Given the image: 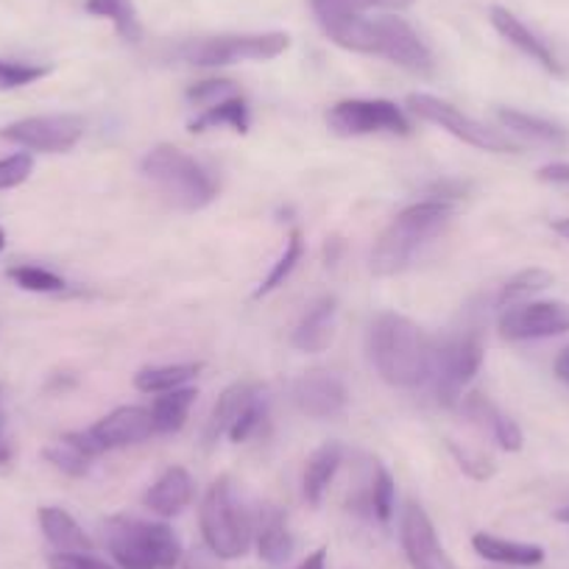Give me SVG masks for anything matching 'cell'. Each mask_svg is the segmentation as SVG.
<instances>
[{
	"instance_id": "cell-1",
	"label": "cell",
	"mask_w": 569,
	"mask_h": 569,
	"mask_svg": "<svg viewBox=\"0 0 569 569\" xmlns=\"http://www.w3.org/2000/svg\"><path fill=\"white\" fill-rule=\"evenodd\" d=\"M321 29H325V34L336 46L347 48V51L388 59L397 68L419 76H427L433 70L430 48L416 34L413 26L408 20L397 18V14H380V18L358 14V18L332 20V23L321 26Z\"/></svg>"
},
{
	"instance_id": "cell-2",
	"label": "cell",
	"mask_w": 569,
	"mask_h": 569,
	"mask_svg": "<svg viewBox=\"0 0 569 569\" xmlns=\"http://www.w3.org/2000/svg\"><path fill=\"white\" fill-rule=\"evenodd\" d=\"M436 338L399 313H380L371 321L369 355L377 375L393 388H419L433 375Z\"/></svg>"
},
{
	"instance_id": "cell-3",
	"label": "cell",
	"mask_w": 569,
	"mask_h": 569,
	"mask_svg": "<svg viewBox=\"0 0 569 569\" xmlns=\"http://www.w3.org/2000/svg\"><path fill=\"white\" fill-rule=\"evenodd\" d=\"M452 204L445 199H427L405 207L386 232L377 238L375 251H371V271L375 277H393L405 271L413 260L416 251L430 238L441 232L450 223Z\"/></svg>"
},
{
	"instance_id": "cell-4",
	"label": "cell",
	"mask_w": 569,
	"mask_h": 569,
	"mask_svg": "<svg viewBox=\"0 0 569 569\" xmlns=\"http://www.w3.org/2000/svg\"><path fill=\"white\" fill-rule=\"evenodd\" d=\"M140 171L173 207L184 212L204 210L218 196L216 177L196 157L168 142H160L142 157Z\"/></svg>"
},
{
	"instance_id": "cell-5",
	"label": "cell",
	"mask_w": 569,
	"mask_h": 569,
	"mask_svg": "<svg viewBox=\"0 0 569 569\" xmlns=\"http://www.w3.org/2000/svg\"><path fill=\"white\" fill-rule=\"evenodd\" d=\"M199 525L207 550L218 561L243 558L254 545V517L227 475L207 489L199 508Z\"/></svg>"
},
{
	"instance_id": "cell-6",
	"label": "cell",
	"mask_w": 569,
	"mask_h": 569,
	"mask_svg": "<svg viewBox=\"0 0 569 569\" xmlns=\"http://www.w3.org/2000/svg\"><path fill=\"white\" fill-rule=\"evenodd\" d=\"M103 533L118 569H177L182 561V541L166 522L112 517Z\"/></svg>"
},
{
	"instance_id": "cell-7",
	"label": "cell",
	"mask_w": 569,
	"mask_h": 569,
	"mask_svg": "<svg viewBox=\"0 0 569 569\" xmlns=\"http://www.w3.org/2000/svg\"><path fill=\"white\" fill-rule=\"evenodd\" d=\"M483 358L486 343L478 327H467V330L447 336L445 341H436L430 380H433L441 405L452 408V405L461 402L463 386L475 380V375L483 366Z\"/></svg>"
},
{
	"instance_id": "cell-8",
	"label": "cell",
	"mask_w": 569,
	"mask_h": 569,
	"mask_svg": "<svg viewBox=\"0 0 569 569\" xmlns=\"http://www.w3.org/2000/svg\"><path fill=\"white\" fill-rule=\"evenodd\" d=\"M291 48V37L284 31H266V34H221L188 42L179 57L196 68H227L238 62H268L282 57Z\"/></svg>"
},
{
	"instance_id": "cell-9",
	"label": "cell",
	"mask_w": 569,
	"mask_h": 569,
	"mask_svg": "<svg viewBox=\"0 0 569 569\" xmlns=\"http://www.w3.org/2000/svg\"><path fill=\"white\" fill-rule=\"evenodd\" d=\"M408 109L419 120L441 126V129L450 131L452 137L463 140L467 146H472V149L489 151V154H519V151H522V142L513 140L511 134H506V131L500 129H491V126L463 114L461 109H456L452 103L441 101V98L436 96H427V92H410Z\"/></svg>"
},
{
	"instance_id": "cell-10",
	"label": "cell",
	"mask_w": 569,
	"mask_h": 569,
	"mask_svg": "<svg viewBox=\"0 0 569 569\" xmlns=\"http://www.w3.org/2000/svg\"><path fill=\"white\" fill-rule=\"evenodd\" d=\"M327 126L338 137H366V134H399L408 137L413 131L408 114L388 98H347L330 107Z\"/></svg>"
},
{
	"instance_id": "cell-11",
	"label": "cell",
	"mask_w": 569,
	"mask_h": 569,
	"mask_svg": "<svg viewBox=\"0 0 569 569\" xmlns=\"http://www.w3.org/2000/svg\"><path fill=\"white\" fill-rule=\"evenodd\" d=\"M81 137H84V120L79 114H34L0 129V140L40 154H64Z\"/></svg>"
},
{
	"instance_id": "cell-12",
	"label": "cell",
	"mask_w": 569,
	"mask_h": 569,
	"mask_svg": "<svg viewBox=\"0 0 569 569\" xmlns=\"http://www.w3.org/2000/svg\"><path fill=\"white\" fill-rule=\"evenodd\" d=\"M563 332H569L567 302H519L500 316V336L508 341H539Z\"/></svg>"
},
{
	"instance_id": "cell-13",
	"label": "cell",
	"mask_w": 569,
	"mask_h": 569,
	"mask_svg": "<svg viewBox=\"0 0 569 569\" xmlns=\"http://www.w3.org/2000/svg\"><path fill=\"white\" fill-rule=\"evenodd\" d=\"M399 541H402V552L410 569H458L450 552L441 547L433 519L427 517L419 502L405 506L402 522H399Z\"/></svg>"
},
{
	"instance_id": "cell-14",
	"label": "cell",
	"mask_w": 569,
	"mask_h": 569,
	"mask_svg": "<svg viewBox=\"0 0 569 569\" xmlns=\"http://www.w3.org/2000/svg\"><path fill=\"white\" fill-rule=\"evenodd\" d=\"M291 397L299 413L310 416V419H330L347 408L349 391L341 377L332 371H308L293 382Z\"/></svg>"
},
{
	"instance_id": "cell-15",
	"label": "cell",
	"mask_w": 569,
	"mask_h": 569,
	"mask_svg": "<svg viewBox=\"0 0 569 569\" xmlns=\"http://www.w3.org/2000/svg\"><path fill=\"white\" fill-rule=\"evenodd\" d=\"M92 439L101 445V450H120V447L140 445V441L151 439L154 430V416L151 408H140V405H123V408L112 410L103 416L101 421L90 427Z\"/></svg>"
},
{
	"instance_id": "cell-16",
	"label": "cell",
	"mask_w": 569,
	"mask_h": 569,
	"mask_svg": "<svg viewBox=\"0 0 569 569\" xmlns=\"http://www.w3.org/2000/svg\"><path fill=\"white\" fill-rule=\"evenodd\" d=\"M489 20H491V26H495V31L502 37V40L511 42L517 51H522L525 57L533 59V62L539 64V68H545L550 76H558V79H561L563 64L558 62V57L552 53V48L547 46V42L541 40L539 34H533V31H530L528 26H525L522 20L517 18V14L508 12L506 7H491Z\"/></svg>"
},
{
	"instance_id": "cell-17",
	"label": "cell",
	"mask_w": 569,
	"mask_h": 569,
	"mask_svg": "<svg viewBox=\"0 0 569 569\" xmlns=\"http://www.w3.org/2000/svg\"><path fill=\"white\" fill-rule=\"evenodd\" d=\"M196 483L184 467H171L154 480L146 495H142V506L149 508L151 513L162 519H173L193 502Z\"/></svg>"
},
{
	"instance_id": "cell-18",
	"label": "cell",
	"mask_w": 569,
	"mask_h": 569,
	"mask_svg": "<svg viewBox=\"0 0 569 569\" xmlns=\"http://www.w3.org/2000/svg\"><path fill=\"white\" fill-rule=\"evenodd\" d=\"M458 405H461L463 416H467L472 425L489 430L491 439H495L497 445L502 447V450H506V452L522 450L525 436H522V430H519L517 421H513L511 416L500 413V410H497L495 405H491L489 399L483 397V393H478V391L467 393V397H461V402H458Z\"/></svg>"
},
{
	"instance_id": "cell-19",
	"label": "cell",
	"mask_w": 569,
	"mask_h": 569,
	"mask_svg": "<svg viewBox=\"0 0 569 569\" xmlns=\"http://www.w3.org/2000/svg\"><path fill=\"white\" fill-rule=\"evenodd\" d=\"M254 547L257 556L262 558L271 567H279L291 558L293 552V536L288 528V517L282 513V508L266 506L254 517Z\"/></svg>"
},
{
	"instance_id": "cell-20",
	"label": "cell",
	"mask_w": 569,
	"mask_h": 569,
	"mask_svg": "<svg viewBox=\"0 0 569 569\" xmlns=\"http://www.w3.org/2000/svg\"><path fill=\"white\" fill-rule=\"evenodd\" d=\"M336 313H338V302L336 297H321L319 302H313L308 308V313L302 316V321L293 330V347L299 352H325L327 347L332 343V336H336Z\"/></svg>"
},
{
	"instance_id": "cell-21",
	"label": "cell",
	"mask_w": 569,
	"mask_h": 569,
	"mask_svg": "<svg viewBox=\"0 0 569 569\" xmlns=\"http://www.w3.org/2000/svg\"><path fill=\"white\" fill-rule=\"evenodd\" d=\"M472 550L480 558L491 563H502V567H539L545 561V547L528 545V541H513L502 539L495 533H475L472 536Z\"/></svg>"
},
{
	"instance_id": "cell-22",
	"label": "cell",
	"mask_w": 569,
	"mask_h": 569,
	"mask_svg": "<svg viewBox=\"0 0 569 569\" xmlns=\"http://www.w3.org/2000/svg\"><path fill=\"white\" fill-rule=\"evenodd\" d=\"M257 393H262L260 382L243 380V382H232V386H229L227 391L218 397L216 408H212L210 419H207V427H204L207 445H216L221 436L229 433V427L240 419V413L246 410V405H249Z\"/></svg>"
},
{
	"instance_id": "cell-23",
	"label": "cell",
	"mask_w": 569,
	"mask_h": 569,
	"mask_svg": "<svg viewBox=\"0 0 569 569\" xmlns=\"http://www.w3.org/2000/svg\"><path fill=\"white\" fill-rule=\"evenodd\" d=\"M343 463V447L338 441H327L319 450H313V456L305 461L302 472V495L310 506H321L327 489H330L332 478L338 475Z\"/></svg>"
},
{
	"instance_id": "cell-24",
	"label": "cell",
	"mask_w": 569,
	"mask_h": 569,
	"mask_svg": "<svg viewBox=\"0 0 569 569\" xmlns=\"http://www.w3.org/2000/svg\"><path fill=\"white\" fill-rule=\"evenodd\" d=\"M37 519H40L42 536L57 552H92V547H96L90 536L84 533V528L64 508L46 506L40 508Z\"/></svg>"
},
{
	"instance_id": "cell-25",
	"label": "cell",
	"mask_w": 569,
	"mask_h": 569,
	"mask_svg": "<svg viewBox=\"0 0 569 569\" xmlns=\"http://www.w3.org/2000/svg\"><path fill=\"white\" fill-rule=\"evenodd\" d=\"M497 120H500L508 131H513V134L528 137V140H536V142H545V146H563V142H569L567 129H561V126L552 123V120L539 118V114L502 107L497 109Z\"/></svg>"
},
{
	"instance_id": "cell-26",
	"label": "cell",
	"mask_w": 569,
	"mask_h": 569,
	"mask_svg": "<svg viewBox=\"0 0 569 569\" xmlns=\"http://www.w3.org/2000/svg\"><path fill=\"white\" fill-rule=\"evenodd\" d=\"M221 126H229V129L238 131V134H246V131H249L251 118H249V103H246L243 92H238V96L216 103V107L204 109L199 118L190 120L188 129L193 131V134H201V131L221 129Z\"/></svg>"
},
{
	"instance_id": "cell-27",
	"label": "cell",
	"mask_w": 569,
	"mask_h": 569,
	"mask_svg": "<svg viewBox=\"0 0 569 569\" xmlns=\"http://www.w3.org/2000/svg\"><path fill=\"white\" fill-rule=\"evenodd\" d=\"M196 397H199L196 388H177V391L160 393V397L154 399V405H151L157 433H179V430L188 425V416Z\"/></svg>"
},
{
	"instance_id": "cell-28",
	"label": "cell",
	"mask_w": 569,
	"mask_h": 569,
	"mask_svg": "<svg viewBox=\"0 0 569 569\" xmlns=\"http://www.w3.org/2000/svg\"><path fill=\"white\" fill-rule=\"evenodd\" d=\"M204 363H171V366H146L134 375V388L142 393L177 391L184 382L199 377Z\"/></svg>"
},
{
	"instance_id": "cell-29",
	"label": "cell",
	"mask_w": 569,
	"mask_h": 569,
	"mask_svg": "<svg viewBox=\"0 0 569 569\" xmlns=\"http://www.w3.org/2000/svg\"><path fill=\"white\" fill-rule=\"evenodd\" d=\"M84 9L92 18L109 20L123 42L142 40V23L134 9V0H87Z\"/></svg>"
},
{
	"instance_id": "cell-30",
	"label": "cell",
	"mask_w": 569,
	"mask_h": 569,
	"mask_svg": "<svg viewBox=\"0 0 569 569\" xmlns=\"http://www.w3.org/2000/svg\"><path fill=\"white\" fill-rule=\"evenodd\" d=\"M413 0H310L319 26L332 23V20L358 18V14L371 12V9H408Z\"/></svg>"
},
{
	"instance_id": "cell-31",
	"label": "cell",
	"mask_w": 569,
	"mask_h": 569,
	"mask_svg": "<svg viewBox=\"0 0 569 569\" xmlns=\"http://www.w3.org/2000/svg\"><path fill=\"white\" fill-rule=\"evenodd\" d=\"M556 282V273L547 271V268H525V271L513 273L506 284H502L500 297H497V308H511V305L528 302L536 293L547 291L550 284Z\"/></svg>"
},
{
	"instance_id": "cell-32",
	"label": "cell",
	"mask_w": 569,
	"mask_h": 569,
	"mask_svg": "<svg viewBox=\"0 0 569 569\" xmlns=\"http://www.w3.org/2000/svg\"><path fill=\"white\" fill-rule=\"evenodd\" d=\"M369 506H371V517H375L380 525H388L393 519L397 486H393L391 472L377 461L369 472Z\"/></svg>"
},
{
	"instance_id": "cell-33",
	"label": "cell",
	"mask_w": 569,
	"mask_h": 569,
	"mask_svg": "<svg viewBox=\"0 0 569 569\" xmlns=\"http://www.w3.org/2000/svg\"><path fill=\"white\" fill-rule=\"evenodd\" d=\"M302 257H305V238H302V232H299V229H293V232L288 234V243H284V251H282V254H279V260L273 262L271 273H268V277L260 282V288H257L254 297L262 299V297H268V293H271V291H277L279 284H284V279L291 277L293 268H297L299 262H302Z\"/></svg>"
},
{
	"instance_id": "cell-34",
	"label": "cell",
	"mask_w": 569,
	"mask_h": 569,
	"mask_svg": "<svg viewBox=\"0 0 569 569\" xmlns=\"http://www.w3.org/2000/svg\"><path fill=\"white\" fill-rule=\"evenodd\" d=\"M7 277L12 279L18 288H23V291H31V293H59L68 288L59 273L48 271V268H40V266H12L7 271Z\"/></svg>"
},
{
	"instance_id": "cell-35",
	"label": "cell",
	"mask_w": 569,
	"mask_h": 569,
	"mask_svg": "<svg viewBox=\"0 0 569 569\" xmlns=\"http://www.w3.org/2000/svg\"><path fill=\"white\" fill-rule=\"evenodd\" d=\"M48 73H51V64L0 57V90H20V87L37 84V81L46 79Z\"/></svg>"
},
{
	"instance_id": "cell-36",
	"label": "cell",
	"mask_w": 569,
	"mask_h": 569,
	"mask_svg": "<svg viewBox=\"0 0 569 569\" xmlns=\"http://www.w3.org/2000/svg\"><path fill=\"white\" fill-rule=\"evenodd\" d=\"M42 456H46V461L51 463L53 469L70 475V478H84V475L90 472V458L81 456L79 450H73V447L62 439H59L53 447H48Z\"/></svg>"
},
{
	"instance_id": "cell-37",
	"label": "cell",
	"mask_w": 569,
	"mask_h": 569,
	"mask_svg": "<svg viewBox=\"0 0 569 569\" xmlns=\"http://www.w3.org/2000/svg\"><path fill=\"white\" fill-rule=\"evenodd\" d=\"M238 84L229 79H207V81H196L193 87L188 90V101L193 103V107H201V109H210L216 107V103L227 101V98L238 96Z\"/></svg>"
},
{
	"instance_id": "cell-38",
	"label": "cell",
	"mask_w": 569,
	"mask_h": 569,
	"mask_svg": "<svg viewBox=\"0 0 569 569\" xmlns=\"http://www.w3.org/2000/svg\"><path fill=\"white\" fill-rule=\"evenodd\" d=\"M266 413H268L266 399H262V393H257V397L246 405V410L240 413V419L229 427L227 436L234 441V445H243V441H249L251 436L260 430L262 421H266Z\"/></svg>"
},
{
	"instance_id": "cell-39",
	"label": "cell",
	"mask_w": 569,
	"mask_h": 569,
	"mask_svg": "<svg viewBox=\"0 0 569 569\" xmlns=\"http://www.w3.org/2000/svg\"><path fill=\"white\" fill-rule=\"evenodd\" d=\"M31 171H34V157L26 154V151L0 160V190H12L23 184L31 177Z\"/></svg>"
},
{
	"instance_id": "cell-40",
	"label": "cell",
	"mask_w": 569,
	"mask_h": 569,
	"mask_svg": "<svg viewBox=\"0 0 569 569\" xmlns=\"http://www.w3.org/2000/svg\"><path fill=\"white\" fill-rule=\"evenodd\" d=\"M450 452L456 456L461 472L469 475L472 480H489L491 475L497 472V467H495V461H491V458L478 456V452H472V450H461V447L452 445V441H450Z\"/></svg>"
},
{
	"instance_id": "cell-41",
	"label": "cell",
	"mask_w": 569,
	"mask_h": 569,
	"mask_svg": "<svg viewBox=\"0 0 569 569\" xmlns=\"http://www.w3.org/2000/svg\"><path fill=\"white\" fill-rule=\"evenodd\" d=\"M48 567L51 569H118L112 563L101 561L92 552H53L48 558Z\"/></svg>"
},
{
	"instance_id": "cell-42",
	"label": "cell",
	"mask_w": 569,
	"mask_h": 569,
	"mask_svg": "<svg viewBox=\"0 0 569 569\" xmlns=\"http://www.w3.org/2000/svg\"><path fill=\"white\" fill-rule=\"evenodd\" d=\"M541 182H552V184H567L569 188V166L567 162H552V166H545L539 171Z\"/></svg>"
},
{
	"instance_id": "cell-43",
	"label": "cell",
	"mask_w": 569,
	"mask_h": 569,
	"mask_svg": "<svg viewBox=\"0 0 569 569\" xmlns=\"http://www.w3.org/2000/svg\"><path fill=\"white\" fill-rule=\"evenodd\" d=\"M327 567V547H319V550L310 552L305 561L297 563V569H325Z\"/></svg>"
},
{
	"instance_id": "cell-44",
	"label": "cell",
	"mask_w": 569,
	"mask_h": 569,
	"mask_svg": "<svg viewBox=\"0 0 569 569\" xmlns=\"http://www.w3.org/2000/svg\"><path fill=\"white\" fill-rule=\"evenodd\" d=\"M12 461V445L7 439V419L0 413V467H7Z\"/></svg>"
},
{
	"instance_id": "cell-45",
	"label": "cell",
	"mask_w": 569,
	"mask_h": 569,
	"mask_svg": "<svg viewBox=\"0 0 569 569\" xmlns=\"http://www.w3.org/2000/svg\"><path fill=\"white\" fill-rule=\"evenodd\" d=\"M552 369H556V377H558V380H561L563 386H569V347H567V349H561V352H558L556 366H552Z\"/></svg>"
},
{
	"instance_id": "cell-46",
	"label": "cell",
	"mask_w": 569,
	"mask_h": 569,
	"mask_svg": "<svg viewBox=\"0 0 569 569\" xmlns=\"http://www.w3.org/2000/svg\"><path fill=\"white\" fill-rule=\"evenodd\" d=\"M184 569H210V563H207V558L201 552H190L188 561H184Z\"/></svg>"
},
{
	"instance_id": "cell-47",
	"label": "cell",
	"mask_w": 569,
	"mask_h": 569,
	"mask_svg": "<svg viewBox=\"0 0 569 569\" xmlns=\"http://www.w3.org/2000/svg\"><path fill=\"white\" fill-rule=\"evenodd\" d=\"M552 232H558L563 240H569V218H556V221H552Z\"/></svg>"
},
{
	"instance_id": "cell-48",
	"label": "cell",
	"mask_w": 569,
	"mask_h": 569,
	"mask_svg": "<svg viewBox=\"0 0 569 569\" xmlns=\"http://www.w3.org/2000/svg\"><path fill=\"white\" fill-rule=\"evenodd\" d=\"M556 519H558V522L569 525V502H567V506H561V508H558V511H556Z\"/></svg>"
},
{
	"instance_id": "cell-49",
	"label": "cell",
	"mask_w": 569,
	"mask_h": 569,
	"mask_svg": "<svg viewBox=\"0 0 569 569\" xmlns=\"http://www.w3.org/2000/svg\"><path fill=\"white\" fill-rule=\"evenodd\" d=\"M3 246H7V232L0 229V251H3Z\"/></svg>"
}]
</instances>
